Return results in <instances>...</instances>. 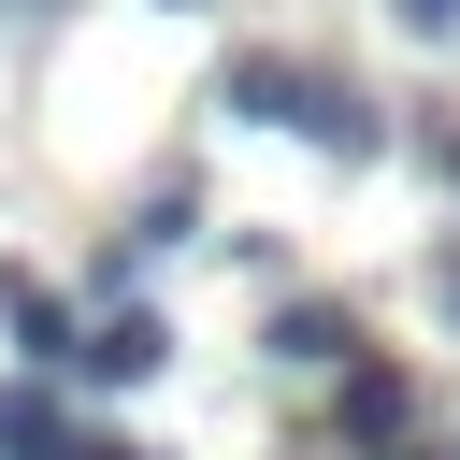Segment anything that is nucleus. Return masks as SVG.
<instances>
[{
	"mask_svg": "<svg viewBox=\"0 0 460 460\" xmlns=\"http://www.w3.org/2000/svg\"><path fill=\"white\" fill-rule=\"evenodd\" d=\"M331 431H345L359 460H402V431H417V388H402L388 359H359V374L331 388Z\"/></svg>",
	"mask_w": 460,
	"mask_h": 460,
	"instance_id": "1",
	"label": "nucleus"
},
{
	"mask_svg": "<svg viewBox=\"0 0 460 460\" xmlns=\"http://www.w3.org/2000/svg\"><path fill=\"white\" fill-rule=\"evenodd\" d=\"M172 359V331H158V302H101V331L72 345V374H101V388H144Z\"/></svg>",
	"mask_w": 460,
	"mask_h": 460,
	"instance_id": "2",
	"label": "nucleus"
},
{
	"mask_svg": "<svg viewBox=\"0 0 460 460\" xmlns=\"http://www.w3.org/2000/svg\"><path fill=\"white\" fill-rule=\"evenodd\" d=\"M302 58H273V43H244V58H216V115H273V129H302Z\"/></svg>",
	"mask_w": 460,
	"mask_h": 460,
	"instance_id": "3",
	"label": "nucleus"
},
{
	"mask_svg": "<svg viewBox=\"0 0 460 460\" xmlns=\"http://www.w3.org/2000/svg\"><path fill=\"white\" fill-rule=\"evenodd\" d=\"M0 331H14V359H29V388H43V374H58L72 345H86V331H72V302H58L43 273H0Z\"/></svg>",
	"mask_w": 460,
	"mask_h": 460,
	"instance_id": "4",
	"label": "nucleus"
},
{
	"mask_svg": "<svg viewBox=\"0 0 460 460\" xmlns=\"http://www.w3.org/2000/svg\"><path fill=\"white\" fill-rule=\"evenodd\" d=\"M302 144H316V158H388V115H374L345 72H316V86H302Z\"/></svg>",
	"mask_w": 460,
	"mask_h": 460,
	"instance_id": "5",
	"label": "nucleus"
},
{
	"mask_svg": "<svg viewBox=\"0 0 460 460\" xmlns=\"http://www.w3.org/2000/svg\"><path fill=\"white\" fill-rule=\"evenodd\" d=\"M273 359H302V374H359V316H345V302H273Z\"/></svg>",
	"mask_w": 460,
	"mask_h": 460,
	"instance_id": "6",
	"label": "nucleus"
},
{
	"mask_svg": "<svg viewBox=\"0 0 460 460\" xmlns=\"http://www.w3.org/2000/svg\"><path fill=\"white\" fill-rule=\"evenodd\" d=\"M86 431L58 417V388H0V460H72Z\"/></svg>",
	"mask_w": 460,
	"mask_h": 460,
	"instance_id": "7",
	"label": "nucleus"
},
{
	"mask_svg": "<svg viewBox=\"0 0 460 460\" xmlns=\"http://www.w3.org/2000/svg\"><path fill=\"white\" fill-rule=\"evenodd\" d=\"M402 29H417V43H446V29H460V0H402Z\"/></svg>",
	"mask_w": 460,
	"mask_h": 460,
	"instance_id": "8",
	"label": "nucleus"
},
{
	"mask_svg": "<svg viewBox=\"0 0 460 460\" xmlns=\"http://www.w3.org/2000/svg\"><path fill=\"white\" fill-rule=\"evenodd\" d=\"M417 158H431V172H446V187H460V129H431V144H417Z\"/></svg>",
	"mask_w": 460,
	"mask_h": 460,
	"instance_id": "9",
	"label": "nucleus"
},
{
	"mask_svg": "<svg viewBox=\"0 0 460 460\" xmlns=\"http://www.w3.org/2000/svg\"><path fill=\"white\" fill-rule=\"evenodd\" d=\"M431 302H446V316H460V244H446V259H431Z\"/></svg>",
	"mask_w": 460,
	"mask_h": 460,
	"instance_id": "10",
	"label": "nucleus"
},
{
	"mask_svg": "<svg viewBox=\"0 0 460 460\" xmlns=\"http://www.w3.org/2000/svg\"><path fill=\"white\" fill-rule=\"evenodd\" d=\"M72 460H158V446H129V431H101V446H72Z\"/></svg>",
	"mask_w": 460,
	"mask_h": 460,
	"instance_id": "11",
	"label": "nucleus"
},
{
	"mask_svg": "<svg viewBox=\"0 0 460 460\" xmlns=\"http://www.w3.org/2000/svg\"><path fill=\"white\" fill-rule=\"evenodd\" d=\"M402 460H417V446H402Z\"/></svg>",
	"mask_w": 460,
	"mask_h": 460,
	"instance_id": "12",
	"label": "nucleus"
}]
</instances>
